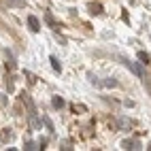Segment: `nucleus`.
Listing matches in <instances>:
<instances>
[{
    "label": "nucleus",
    "instance_id": "1",
    "mask_svg": "<svg viewBox=\"0 0 151 151\" xmlns=\"http://www.w3.org/2000/svg\"><path fill=\"white\" fill-rule=\"evenodd\" d=\"M28 24H30V28H32V32H38V30H41V24H38V19L34 15L28 17Z\"/></svg>",
    "mask_w": 151,
    "mask_h": 151
},
{
    "label": "nucleus",
    "instance_id": "2",
    "mask_svg": "<svg viewBox=\"0 0 151 151\" xmlns=\"http://www.w3.org/2000/svg\"><path fill=\"white\" fill-rule=\"evenodd\" d=\"M126 66H130V70H132V73H136L138 77H143V70H140V66H136L134 62H126Z\"/></svg>",
    "mask_w": 151,
    "mask_h": 151
},
{
    "label": "nucleus",
    "instance_id": "3",
    "mask_svg": "<svg viewBox=\"0 0 151 151\" xmlns=\"http://www.w3.org/2000/svg\"><path fill=\"white\" fill-rule=\"evenodd\" d=\"M89 9H92V13H94V15H98V13H102V6H100V4H92Z\"/></svg>",
    "mask_w": 151,
    "mask_h": 151
},
{
    "label": "nucleus",
    "instance_id": "4",
    "mask_svg": "<svg viewBox=\"0 0 151 151\" xmlns=\"http://www.w3.org/2000/svg\"><path fill=\"white\" fill-rule=\"evenodd\" d=\"M51 66H53V70H62V66H60V62H58V60L51 55Z\"/></svg>",
    "mask_w": 151,
    "mask_h": 151
},
{
    "label": "nucleus",
    "instance_id": "5",
    "mask_svg": "<svg viewBox=\"0 0 151 151\" xmlns=\"http://www.w3.org/2000/svg\"><path fill=\"white\" fill-rule=\"evenodd\" d=\"M122 147H124V149H134V143H132V140H124Z\"/></svg>",
    "mask_w": 151,
    "mask_h": 151
},
{
    "label": "nucleus",
    "instance_id": "6",
    "mask_svg": "<svg viewBox=\"0 0 151 151\" xmlns=\"http://www.w3.org/2000/svg\"><path fill=\"white\" fill-rule=\"evenodd\" d=\"M62 104H64V100H62V98H53V106H55V109H60Z\"/></svg>",
    "mask_w": 151,
    "mask_h": 151
},
{
    "label": "nucleus",
    "instance_id": "7",
    "mask_svg": "<svg viewBox=\"0 0 151 151\" xmlns=\"http://www.w3.org/2000/svg\"><path fill=\"white\" fill-rule=\"evenodd\" d=\"M104 85H106V87H115V85H117V81H115V79H106Z\"/></svg>",
    "mask_w": 151,
    "mask_h": 151
},
{
    "label": "nucleus",
    "instance_id": "8",
    "mask_svg": "<svg viewBox=\"0 0 151 151\" xmlns=\"http://www.w3.org/2000/svg\"><path fill=\"white\" fill-rule=\"evenodd\" d=\"M143 83H145V85H147V87H149V92H151V79H149V77H145V75H143Z\"/></svg>",
    "mask_w": 151,
    "mask_h": 151
},
{
    "label": "nucleus",
    "instance_id": "9",
    "mask_svg": "<svg viewBox=\"0 0 151 151\" xmlns=\"http://www.w3.org/2000/svg\"><path fill=\"white\" fill-rule=\"evenodd\" d=\"M138 60H143V62H149V58H147V53H143V51L138 53Z\"/></svg>",
    "mask_w": 151,
    "mask_h": 151
},
{
    "label": "nucleus",
    "instance_id": "10",
    "mask_svg": "<svg viewBox=\"0 0 151 151\" xmlns=\"http://www.w3.org/2000/svg\"><path fill=\"white\" fill-rule=\"evenodd\" d=\"M13 4H24V0H11Z\"/></svg>",
    "mask_w": 151,
    "mask_h": 151
}]
</instances>
